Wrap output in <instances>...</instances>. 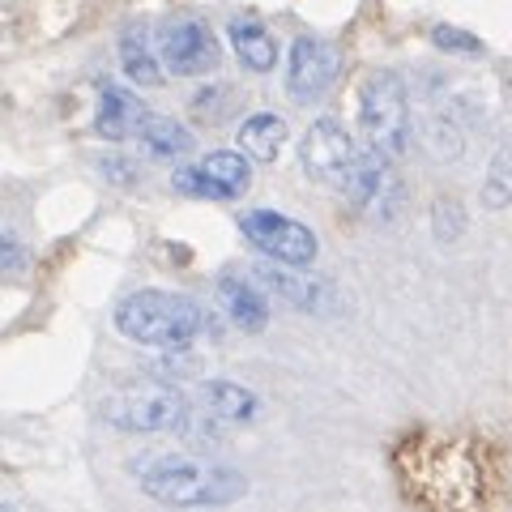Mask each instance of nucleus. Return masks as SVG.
<instances>
[{
    "label": "nucleus",
    "instance_id": "1",
    "mask_svg": "<svg viewBox=\"0 0 512 512\" xmlns=\"http://www.w3.org/2000/svg\"><path fill=\"white\" fill-rule=\"evenodd\" d=\"M137 483L167 508H227L248 491V478L192 453H154L137 466Z\"/></svg>",
    "mask_w": 512,
    "mask_h": 512
},
{
    "label": "nucleus",
    "instance_id": "2",
    "mask_svg": "<svg viewBox=\"0 0 512 512\" xmlns=\"http://www.w3.org/2000/svg\"><path fill=\"white\" fill-rule=\"evenodd\" d=\"M116 329L124 333L128 342L163 346V350H184L205 329V312L197 308V299H188V295L133 291L128 299H120Z\"/></svg>",
    "mask_w": 512,
    "mask_h": 512
},
{
    "label": "nucleus",
    "instance_id": "3",
    "mask_svg": "<svg viewBox=\"0 0 512 512\" xmlns=\"http://www.w3.org/2000/svg\"><path fill=\"white\" fill-rule=\"evenodd\" d=\"M99 414L120 431L154 436V431H180L188 423L192 406L171 380H128L103 397Z\"/></svg>",
    "mask_w": 512,
    "mask_h": 512
},
{
    "label": "nucleus",
    "instance_id": "4",
    "mask_svg": "<svg viewBox=\"0 0 512 512\" xmlns=\"http://www.w3.org/2000/svg\"><path fill=\"white\" fill-rule=\"evenodd\" d=\"M359 128L367 146L384 158H402L410 146V103L402 77L380 69L367 73L359 86Z\"/></svg>",
    "mask_w": 512,
    "mask_h": 512
},
{
    "label": "nucleus",
    "instance_id": "5",
    "mask_svg": "<svg viewBox=\"0 0 512 512\" xmlns=\"http://www.w3.org/2000/svg\"><path fill=\"white\" fill-rule=\"evenodd\" d=\"M239 231H244V239L256 252H265L269 261H282V265H312L320 248L312 227L274 210H248L239 218Z\"/></svg>",
    "mask_w": 512,
    "mask_h": 512
},
{
    "label": "nucleus",
    "instance_id": "6",
    "mask_svg": "<svg viewBox=\"0 0 512 512\" xmlns=\"http://www.w3.org/2000/svg\"><path fill=\"white\" fill-rule=\"evenodd\" d=\"M158 56L175 77H205L218 69L222 47L201 18H171L158 35Z\"/></svg>",
    "mask_w": 512,
    "mask_h": 512
},
{
    "label": "nucleus",
    "instance_id": "7",
    "mask_svg": "<svg viewBox=\"0 0 512 512\" xmlns=\"http://www.w3.org/2000/svg\"><path fill=\"white\" fill-rule=\"evenodd\" d=\"M355 158H359L355 141H350V133L338 120H316L299 141V163L316 184H338L342 188L346 171L355 167Z\"/></svg>",
    "mask_w": 512,
    "mask_h": 512
},
{
    "label": "nucleus",
    "instance_id": "8",
    "mask_svg": "<svg viewBox=\"0 0 512 512\" xmlns=\"http://www.w3.org/2000/svg\"><path fill=\"white\" fill-rule=\"evenodd\" d=\"M338 77V52L320 39H295L286 64V94L295 103H320Z\"/></svg>",
    "mask_w": 512,
    "mask_h": 512
},
{
    "label": "nucleus",
    "instance_id": "9",
    "mask_svg": "<svg viewBox=\"0 0 512 512\" xmlns=\"http://www.w3.org/2000/svg\"><path fill=\"white\" fill-rule=\"evenodd\" d=\"M303 265H282V261H269L256 269V278H261L269 291L278 299H286L291 308H303V312H320L329 303V282H320L312 274H299Z\"/></svg>",
    "mask_w": 512,
    "mask_h": 512
},
{
    "label": "nucleus",
    "instance_id": "10",
    "mask_svg": "<svg viewBox=\"0 0 512 512\" xmlns=\"http://www.w3.org/2000/svg\"><path fill=\"white\" fill-rule=\"evenodd\" d=\"M146 116L150 111L137 103V94H128L120 86H103L94 128H99V137H107V141H128V137H137V128Z\"/></svg>",
    "mask_w": 512,
    "mask_h": 512
},
{
    "label": "nucleus",
    "instance_id": "11",
    "mask_svg": "<svg viewBox=\"0 0 512 512\" xmlns=\"http://www.w3.org/2000/svg\"><path fill=\"white\" fill-rule=\"evenodd\" d=\"M218 303H222V312L231 316V325L244 329V333H261L269 325V303H265V295L256 291L252 282L235 278V274L218 278Z\"/></svg>",
    "mask_w": 512,
    "mask_h": 512
},
{
    "label": "nucleus",
    "instance_id": "12",
    "mask_svg": "<svg viewBox=\"0 0 512 512\" xmlns=\"http://www.w3.org/2000/svg\"><path fill=\"white\" fill-rule=\"evenodd\" d=\"M201 414H210L218 423H252L261 402L256 393H248L244 384H231V380H205L201 384Z\"/></svg>",
    "mask_w": 512,
    "mask_h": 512
},
{
    "label": "nucleus",
    "instance_id": "13",
    "mask_svg": "<svg viewBox=\"0 0 512 512\" xmlns=\"http://www.w3.org/2000/svg\"><path fill=\"white\" fill-rule=\"evenodd\" d=\"M120 69L137 86H163V56H154L146 26H128L120 35Z\"/></svg>",
    "mask_w": 512,
    "mask_h": 512
},
{
    "label": "nucleus",
    "instance_id": "14",
    "mask_svg": "<svg viewBox=\"0 0 512 512\" xmlns=\"http://www.w3.org/2000/svg\"><path fill=\"white\" fill-rule=\"evenodd\" d=\"M231 47H235L239 64L252 69V73H269L278 64V43L256 18H235L231 22Z\"/></svg>",
    "mask_w": 512,
    "mask_h": 512
},
{
    "label": "nucleus",
    "instance_id": "15",
    "mask_svg": "<svg viewBox=\"0 0 512 512\" xmlns=\"http://www.w3.org/2000/svg\"><path fill=\"white\" fill-rule=\"evenodd\" d=\"M137 141H141V150H146L150 158H184L188 150H192V133L180 124V120H171V116H150L141 120V128H137Z\"/></svg>",
    "mask_w": 512,
    "mask_h": 512
},
{
    "label": "nucleus",
    "instance_id": "16",
    "mask_svg": "<svg viewBox=\"0 0 512 512\" xmlns=\"http://www.w3.org/2000/svg\"><path fill=\"white\" fill-rule=\"evenodd\" d=\"M282 146H286V120L269 116V111L248 116L244 124H239V150H244L248 158H256V163H274V158L282 154Z\"/></svg>",
    "mask_w": 512,
    "mask_h": 512
},
{
    "label": "nucleus",
    "instance_id": "17",
    "mask_svg": "<svg viewBox=\"0 0 512 512\" xmlns=\"http://www.w3.org/2000/svg\"><path fill=\"white\" fill-rule=\"evenodd\" d=\"M201 171L210 175V180H218L222 188H227V197H244L248 184H252V167H248V154L244 150H214L210 158H201Z\"/></svg>",
    "mask_w": 512,
    "mask_h": 512
},
{
    "label": "nucleus",
    "instance_id": "18",
    "mask_svg": "<svg viewBox=\"0 0 512 512\" xmlns=\"http://www.w3.org/2000/svg\"><path fill=\"white\" fill-rule=\"evenodd\" d=\"M483 205L487 210H504V205H512V137L500 146V154L491 158V171L483 180Z\"/></svg>",
    "mask_w": 512,
    "mask_h": 512
},
{
    "label": "nucleus",
    "instance_id": "19",
    "mask_svg": "<svg viewBox=\"0 0 512 512\" xmlns=\"http://www.w3.org/2000/svg\"><path fill=\"white\" fill-rule=\"evenodd\" d=\"M171 188H175V192H184V197H197V201H231V197H227V188H222L218 180H210V175L201 171V163H197V167L175 171V175H171Z\"/></svg>",
    "mask_w": 512,
    "mask_h": 512
},
{
    "label": "nucleus",
    "instance_id": "20",
    "mask_svg": "<svg viewBox=\"0 0 512 512\" xmlns=\"http://www.w3.org/2000/svg\"><path fill=\"white\" fill-rule=\"evenodd\" d=\"M431 43L440 52H457V56H483V39L470 35V30H457V26H436L431 30Z\"/></svg>",
    "mask_w": 512,
    "mask_h": 512
},
{
    "label": "nucleus",
    "instance_id": "21",
    "mask_svg": "<svg viewBox=\"0 0 512 512\" xmlns=\"http://www.w3.org/2000/svg\"><path fill=\"white\" fill-rule=\"evenodd\" d=\"M431 227H436V239H444V244H453V239L461 235V227H466V218H461V205H457V201H436Z\"/></svg>",
    "mask_w": 512,
    "mask_h": 512
},
{
    "label": "nucleus",
    "instance_id": "22",
    "mask_svg": "<svg viewBox=\"0 0 512 512\" xmlns=\"http://www.w3.org/2000/svg\"><path fill=\"white\" fill-rule=\"evenodd\" d=\"M22 269H26V248L18 239L0 235V274H22Z\"/></svg>",
    "mask_w": 512,
    "mask_h": 512
},
{
    "label": "nucleus",
    "instance_id": "23",
    "mask_svg": "<svg viewBox=\"0 0 512 512\" xmlns=\"http://www.w3.org/2000/svg\"><path fill=\"white\" fill-rule=\"evenodd\" d=\"M0 512H13V508H9V504H0Z\"/></svg>",
    "mask_w": 512,
    "mask_h": 512
}]
</instances>
